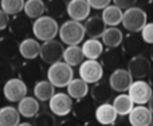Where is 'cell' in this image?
<instances>
[{
  "instance_id": "obj_1",
  "label": "cell",
  "mask_w": 153,
  "mask_h": 126,
  "mask_svg": "<svg viewBox=\"0 0 153 126\" xmlns=\"http://www.w3.org/2000/svg\"><path fill=\"white\" fill-rule=\"evenodd\" d=\"M32 34L36 38V40H42L43 43L55 40L56 35H59V24L55 19L45 15L42 18L34 20V23H32Z\"/></svg>"
},
{
  "instance_id": "obj_2",
  "label": "cell",
  "mask_w": 153,
  "mask_h": 126,
  "mask_svg": "<svg viewBox=\"0 0 153 126\" xmlns=\"http://www.w3.org/2000/svg\"><path fill=\"white\" fill-rule=\"evenodd\" d=\"M73 79H74L73 67L66 64L63 61L51 64L47 70V81L54 87H59V89L67 87Z\"/></svg>"
},
{
  "instance_id": "obj_3",
  "label": "cell",
  "mask_w": 153,
  "mask_h": 126,
  "mask_svg": "<svg viewBox=\"0 0 153 126\" xmlns=\"http://www.w3.org/2000/svg\"><path fill=\"white\" fill-rule=\"evenodd\" d=\"M146 23H148V15L141 7H133L124 11L121 24L126 31H129V34H140Z\"/></svg>"
},
{
  "instance_id": "obj_4",
  "label": "cell",
  "mask_w": 153,
  "mask_h": 126,
  "mask_svg": "<svg viewBox=\"0 0 153 126\" xmlns=\"http://www.w3.org/2000/svg\"><path fill=\"white\" fill-rule=\"evenodd\" d=\"M85 27L82 23L74 20H66L59 27V38L62 43L69 46H78L85 39Z\"/></svg>"
},
{
  "instance_id": "obj_5",
  "label": "cell",
  "mask_w": 153,
  "mask_h": 126,
  "mask_svg": "<svg viewBox=\"0 0 153 126\" xmlns=\"http://www.w3.org/2000/svg\"><path fill=\"white\" fill-rule=\"evenodd\" d=\"M128 95L137 106H145L153 97V89L145 81H133L128 90Z\"/></svg>"
},
{
  "instance_id": "obj_6",
  "label": "cell",
  "mask_w": 153,
  "mask_h": 126,
  "mask_svg": "<svg viewBox=\"0 0 153 126\" xmlns=\"http://www.w3.org/2000/svg\"><path fill=\"white\" fill-rule=\"evenodd\" d=\"M103 67L98 61H85L79 66V78L87 84H95L102 79Z\"/></svg>"
},
{
  "instance_id": "obj_7",
  "label": "cell",
  "mask_w": 153,
  "mask_h": 126,
  "mask_svg": "<svg viewBox=\"0 0 153 126\" xmlns=\"http://www.w3.org/2000/svg\"><path fill=\"white\" fill-rule=\"evenodd\" d=\"M65 48L61 42L58 40H50V42H45L40 44V59L47 64H54L58 63L63 59Z\"/></svg>"
},
{
  "instance_id": "obj_8",
  "label": "cell",
  "mask_w": 153,
  "mask_h": 126,
  "mask_svg": "<svg viewBox=\"0 0 153 126\" xmlns=\"http://www.w3.org/2000/svg\"><path fill=\"white\" fill-rule=\"evenodd\" d=\"M128 71L136 81H144V78L149 76L152 71V62L145 55H138L130 58L128 62Z\"/></svg>"
},
{
  "instance_id": "obj_9",
  "label": "cell",
  "mask_w": 153,
  "mask_h": 126,
  "mask_svg": "<svg viewBox=\"0 0 153 126\" xmlns=\"http://www.w3.org/2000/svg\"><path fill=\"white\" fill-rule=\"evenodd\" d=\"M27 84L22 78H12L3 86V94L10 102H20L27 97Z\"/></svg>"
},
{
  "instance_id": "obj_10",
  "label": "cell",
  "mask_w": 153,
  "mask_h": 126,
  "mask_svg": "<svg viewBox=\"0 0 153 126\" xmlns=\"http://www.w3.org/2000/svg\"><path fill=\"white\" fill-rule=\"evenodd\" d=\"M73 99L67 95V93H55L54 97L48 101V107L54 116L66 117L73 110Z\"/></svg>"
},
{
  "instance_id": "obj_11",
  "label": "cell",
  "mask_w": 153,
  "mask_h": 126,
  "mask_svg": "<svg viewBox=\"0 0 153 126\" xmlns=\"http://www.w3.org/2000/svg\"><path fill=\"white\" fill-rule=\"evenodd\" d=\"M108 82L114 93L122 94V93L129 90L130 84L133 83V78L129 74L128 68H118V70L113 71V73L110 74Z\"/></svg>"
},
{
  "instance_id": "obj_12",
  "label": "cell",
  "mask_w": 153,
  "mask_h": 126,
  "mask_svg": "<svg viewBox=\"0 0 153 126\" xmlns=\"http://www.w3.org/2000/svg\"><path fill=\"white\" fill-rule=\"evenodd\" d=\"M10 31L12 34V38L18 39H28L30 34L32 32V24L30 23V19L27 16H13L10 20Z\"/></svg>"
},
{
  "instance_id": "obj_13",
  "label": "cell",
  "mask_w": 153,
  "mask_h": 126,
  "mask_svg": "<svg viewBox=\"0 0 153 126\" xmlns=\"http://www.w3.org/2000/svg\"><path fill=\"white\" fill-rule=\"evenodd\" d=\"M101 64L103 68L109 71H116L118 68H124L125 64V54L120 48H108L103 51L101 56Z\"/></svg>"
},
{
  "instance_id": "obj_14",
  "label": "cell",
  "mask_w": 153,
  "mask_h": 126,
  "mask_svg": "<svg viewBox=\"0 0 153 126\" xmlns=\"http://www.w3.org/2000/svg\"><path fill=\"white\" fill-rule=\"evenodd\" d=\"M73 116L76 121L79 122H89L94 119V114H95V106L93 99H79L73 105V110H71Z\"/></svg>"
},
{
  "instance_id": "obj_15",
  "label": "cell",
  "mask_w": 153,
  "mask_h": 126,
  "mask_svg": "<svg viewBox=\"0 0 153 126\" xmlns=\"http://www.w3.org/2000/svg\"><path fill=\"white\" fill-rule=\"evenodd\" d=\"M122 53L125 55H129L130 58L143 55V51L145 50V43L140 34H128L122 40Z\"/></svg>"
},
{
  "instance_id": "obj_16",
  "label": "cell",
  "mask_w": 153,
  "mask_h": 126,
  "mask_svg": "<svg viewBox=\"0 0 153 126\" xmlns=\"http://www.w3.org/2000/svg\"><path fill=\"white\" fill-rule=\"evenodd\" d=\"M90 7L89 0H70L67 3V15L70 20L74 21H83L87 20V16L90 15Z\"/></svg>"
},
{
  "instance_id": "obj_17",
  "label": "cell",
  "mask_w": 153,
  "mask_h": 126,
  "mask_svg": "<svg viewBox=\"0 0 153 126\" xmlns=\"http://www.w3.org/2000/svg\"><path fill=\"white\" fill-rule=\"evenodd\" d=\"M91 99L94 103L98 105H103V103H110L111 99H114V91L110 87L109 82L106 81H100L98 83L93 84L91 90Z\"/></svg>"
},
{
  "instance_id": "obj_18",
  "label": "cell",
  "mask_w": 153,
  "mask_h": 126,
  "mask_svg": "<svg viewBox=\"0 0 153 126\" xmlns=\"http://www.w3.org/2000/svg\"><path fill=\"white\" fill-rule=\"evenodd\" d=\"M19 55V42L12 36L0 38V61L12 62Z\"/></svg>"
},
{
  "instance_id": "obj_19",
  "label": "cell",
  "mask_w": 153,
  "mask_h": 126,
  "mask_svg": "<svg viewBox=\"0 0 153 126\" xmlns=\"http://www.w3.org/2000/svg\"><path fill=\"white\" fill-rule=\"evenodd\" d=\"M130 126H151L153 122V114L146 106H134L128 116Z\"/></svg>"
},
{
  "instance_id": "obj_20",
  "label": "cell",
  "mask_w": 153,
  "mask_h": 126,
  "mask_svg": "<svg viewBox=\"0 0 153 126\" xmlns=\"http://www.w3.org/2000/svg\"><path fill=\"white\" fill-rule=\"evenodd\" d=\"M117 116L116 110H114L111 103H103V105H98L95 107V114L94 119L102 126H110L117 122Z\"/></svg>"
},
{
  "instance_id": "obj_21",
  "label": "cell",
  "mask_w": 153,
  "mask_h": 126,
  "mask_svg": "<svg viewBox=\"0 0 153 126\" xmlns=\"http://www.w3.org/2000/svg\"><path fill=\"white\" fill-rule=\"evenodd\" d=\"M85 27V34L90 38V39H98V38H102L103 32L106 31V24L103 23L102 18L101 16H91V18H87V20L83 24Z\"/></svg>"
},
{
  "instance_id": "obj_22",
  "label": "cell",
  "mask_w": 153,
  "mask_h": 126,
  "mask_svg": "<svg viewBox=\"0 0 153 126\" xmlns=\"http://www.w3.org/2000/svg\"><path fill=\"white\" fill-rule=\"evenodd\" d=\"M19 54L26 61H35L40 54V44L36 39L28 38L19 43Z\"/></svg>"
},
{
  "instance_id": "obj_23",
  "label": "cell",
  "mask_w": 153,
  "mask_h": 126,
  "mask_svg": "<svg viewBox=\"0 0 153 126\" xmlns=\"http://www.w3.org/2000/svg\"><path fill=\"white\" fill-rule=\"evenodd\" d=\"M20 75L23 78L24 82H36L42 81L43 76V68L39 63H36L35 61H28L27 63H24L20 68Z\"/></svg>"
},
{
  "instance_id": "obj_24",
  "label": "cell",
  "mask_w": 153,
  "mask_h": 126,
  "mask_svg": "<svg viewBox=\"0 0 153 126\" xmlns=\"http://www.w3.org/2000/svg\"><path fill=\"white\" fill-rule=\"evenodd\" d=\"M82 53L86 61H98L103 54V44L98 39H87L82 44Z\"/></svg>"
},
{
  "instance_id": "obj_25",
  "label": "cell",
  "mask_w": 153,
  "mask_h": 126,
  "mask_svg": "<svg viewBox=\"0 0 153 126\" xmlns=\"http://www.w3.org/2000/svg\"><path fill=\"white\" fill-rule=\"evenodd\" d=\"M18 111L20 117L24 118H34L40 111L39 101L34 97H26L18 103Z\"/></svg>"
},
{
  "instance_id": "obj_26",
  "label": "cell",
  "mask_w": 153,
  "mask_h": 126,
  "mask_svg": "<svg viewBox=\"0 0 153 126\" xmlns=\"http://www.w3.org/2000/svg\"><path fill=\"white\" fill-rule=\"evenodd\" d=\"M54 94H55V87L47 79H42L34 84V95L39 102H48L54 97Z\"/></svg>"
},
{
  "instance_id": "obj_27",
  "label": "cell",
  "mask_w": 153,
  "mask_h": 126,
  "mask_svg": "<svg viewBox=\"0 0 153 126\" xmlns=\"http://www.w3.org/2000/svg\"><path fill=\"white\" fill-rule=\"evenodd\" d=\"M89 91H90L89 84L82 81L81 78H74L70 82L69 86H67V95H69L71 99H75V101L86 98Z\"/></svg>"
},
{
  "instance_id": "obj_28",
  "label": "cell",
  "mask_w": 153,
  "mask_h": 126,
  "mask_svg": "<svg viewBox=\"0 0 153 126\" xmlns=\"http://www.w3.org/2000/svg\"><path fill=\"white\" fill-rule=\"evenodd\" d=\"M102 44L106 46L108 48H118L122 44L124 40V34L117 27H109L102 35Z\"/></svg>"
},
{
  "instance_id": "obj_29",
  "label": "cell",
  "mask_w": 153,
  "mask_h": 126,
  "mask_svg": "<svg viewBox=\"0 0 153 126\" xmlns=\"http://www.w3.org/2000/svg\"><path fill=\"white\" fill-rule=\"evenodd\" d=\"M111 105H113V107H114V110H116L117 116H120V117L129 116L130 111H132L133 107H134L133 101L129 98V95L124 94V93H122V94H118L117 97H114Z\"/></svg>"
},
{
  "instance_id": "obj_30",
  "label": "cell",
  "mask_w": 153,
  "mask_h": 126,
  "mask_svg": "<svg viewBox=\"0 0 153 126\" xmlns=\"http://www.w3.org/2000/svg\"><path fill=\"white\" fill-rule=\"evenodd\" d=\"M122 16H124V11H121L117 5L110 4L102 11L101 18L106 27H117L120 23H122Z\"/></svg>"
},
{
  "instance_id": "obj_31",
  "label": "cell",
  "mask_w": 153,
  "mask_h": 126,
  "mask_svg": "<svg viewBox=\"0 0 153 126\" xmlns=\"http://www.w3.org/2000/svg\"><path fill=\"white\" fill-rule=\"evenodd\" d=\"M20 124V114L13 106L0 107V126H18Z\"/></svg>"
},
{
  "instance_id": "obj_32",
  "label": "cell",
  "mask_w": 153,
  "mask_h": 126,
  "mask_svg": "<svg viewBox=\"0 0 153 126\" xmlns=\"http://www.w3.org/2000/svg\"><path fill=\"white\" fill-rule=\"evenodd\" d=\"M23 11L24 16H27L28 19H32V20H36V19L45 16V1H42V0H27V1H24Z\"/></svg>"
},
{
  "instance_id": "obj_33",
  "label": "cell",
  "mask_w": 153,
  "mask_h": 126,
  "mask_svg": "<svg viewBox=\"0 0 153 126\" xmlns=\"http://www.w3.org/2000/svg\"><path fill=\"white\" fill-rule=\"evenodd\" d=\"M45 7L47 16L55 19V20L63 18L67 13V3L63 0H47L45 1Z\"/></svg>"
},
{
  "instance_id": "obj_34",
  "label": "cell",
  "mask_w": 153,
  "mask_h": 126,
  "mask_svg": "<svg viewBox=\"0 0 153 126\" xmlns=\"http://www.w3.org/2000/svg\"><path fill=\"white\" fill-rule=\"evenodd\" d=\"M63 62L69 64L70 67L81 66L85 62V56L82 53V48L79 46H69L65 48L63 53Z\"/></svg>"
},
{
  "instance_id": "obj_35",
  "label": "cell",
  "mask_w": 153,
  "mask_h": 126,
  "mask_svg": "<svg viewBox=\"0 0 153 126\" xmlns=\"http://www.w3.org/2000/svg\"><path fill=\"white\" fill-rule=\"evenodd\" d=\"M0 5H1L0 10L4 11L8 16H18L24 10L23 0H3Z\"/></svg>"
},
{
  "instance_id": "obj_36",
  "label": "cell",
  "mask_w": 153,
  "mask_h": 126,
  "mask_svg": "<svg viewBox=\"0 0 153 126\" xmlns=\"http://www.w3.org/2000/svg\"><path fill=\"white\" fill-rule=\"evenodd\" d=\"M34 126H58L56 124V118L51 111H39L36 116L34 117Z\"/></svg>"
},
{
  "instance_id": "obj_37",
  "label": "cell",
  "mask_w": 153,
  "mask_h": 126,
  "mask_svg": "<svg viewBox=\"0 0 153 126\" xmlns=\"http://www.w3.org/2000/svg\"><path fill=\"white\" fill-rule=\"evenodd\" d=\"M15 66L12 64V62H5V61H0V84L4 86L10 79L15 78Z\"/></svg>"
},
{
  "instance_id": "obj_38",
  "label": "cell",
  "mask_w": 153,
  "mask_h": 126,
  "mask_svg": "<svg viewBox=\"0 0 153 126\" xmlns=\"http://www.w3.org/2000/svg\"><path fill=\"white\" fill-rule=\"evenodd\" d=\"M140 34L145 44H153V23H146Z\"/></svg>"
},
{
  "instance_id": "obj_39",
  "label": "cell",
  "mask_w": 153,
  "mask_h": 126,
  "mask_svg": "<svg viewBox=\"0 0 153 126\" xmlns=\"http://www.w3.org/2000/svg\"><path fill=\"white\" fill-rule=\"evenodd\" d=\"M114 5H117V7L120 8V10H130V8L133 7H137V1H134V0H116L114 1Z\"/></svg>"
},
{
  "instance_id": "obj_40",
  "label": "cell",
  "mask_w": 153,
  "mask_h": 126,
  "mask_svg": "<svg viewBox=\"0 0 153 126\" xmlns=\"http://www.w3.org/2000/svg\"><path fill=\"white\" fill-rule=\"evenodd\" d=\"M89 4L94 10H105L110 5V0H89Z\"/></svg>"
},
{
  "instance_id": "obj_41",
  "label": "cell",
  "mask_w": 153,
  "mask_h": 126,
  "mask_svg": "<svg viewBox=\"0 0 153 126\" xmlns=\"http://www.w3.org/2000/svg\"><path fill=\"white\" fill-rule=\"evenodd\" d=\"M10 16L4 12V11L0 10V31H4L8 26H10Z\"/></svg>"
},
{
  "instance_id": "obj_42",
  "label": "cell",
  "mask_w": 153,
  "mask_h": 126,
  "mask_svg": "<svg viewBox=\"0 0 153 126\" xmlns=\"http://www.w3.org/2000/svg\"><path fill=\"white\" fill-rule=\"evenodd\" d=\"M58 126H82V125L75 118H67V119H63Z\"/></svg>"
},
{
  "instance_id": "obj_43",
  "label": "cell",
  "mask_w": 153,
  "mask_h": 126,
  "mask_svg": "<svg viewBox=\"0 0 153 126\" xmlns=\"http://www.w3.org/2000/svg\"><path fill=\"white\" fill-rule=\"evenodd\" d=\"M82 126H102V125H100L97 121H89V122H85Z\"/></svg>"
},
{
  "instance_id": "obj_44",
  "label": "cell",
  "mask_w": 153,
  "mask_h": 126,
  "mask_svg": "<svg viewBox=\"0 0 153 126\" xmlns=\"http://www.w3.org/2000/svg\"><path fill=\"white\" fill-rule=\"evenodd\" d=\"M148 83L151 84V87L153 89V68H152V71H151V74H149V76H148Z\"/></svg>"
},
{
  "instance_id": "obj_45",
  "label": "cell",
  "mask_w": 153,
  "mask_h": 126,
  "mask_svg": "<svg viewBox=\"0 0 153 126\" xmlns=\"http://www.w3.org/2000/svg\"><path fill=\"white\" fill-rule=\"evenodd\" d=\"M148 107H149V110H151L152 114H153V97L151 98V101L148 102Z\"/></svg>"
},
{
  "instance_id": "obj_46",
  "label": "cell",
  "mask_w": 153,
  "mask_h": 126,
  "mask_svg": "<svg viewBox=\"0 0 153 126\" xmlns=\"http://www.w3.org/2000/svg\"><path fill=\"white\" fill-rule=\"evenodd\" d=\"M18 126H34V125L30 124V122H23V124H19Z\"/></svg>"
},
{
  "instance_id": "obj_47",
  "label": "cell",
  "mask_w": 153,
  "mask_h": 126,
  "mask_svg": "<svg viewBox=\"0 0 153 126\" xmlns=\"http://www.w3.org/2000/svg\"><path fill=\"white\" fill-rule=\"evenodd\" d=\"M110 126H126V125H124V124H117V122H116V124H113V125H110Z\"/></svg>"
},
{
  "instance_id": "obj_48",
  "label": "cell",
  "mask_w": 153,
  "mask_h": 126,
  "mask_svg": "<svg viewBox=\"0 0 153 126\" xmlns=\"http://www.w3.org/2000/svg\"><path fill=\"white\" fill-rule=\"evenodd\" d=\"M151 62L153 63V47H152V50H151Z\"/></svg>"
},
{
  "instance_id": "obj_49",
  "label": "cell",
  "mask_w": 153,
  "mask_h": 126,
  "mask_svg": "<svg viewBox=\"0 0 153 126\" xmlns=\"http://www.w3.org/2000/svg\"><path fill=\"white\" fill-rule=\"evenodd\" d=\"M151 126H153V122H152V125H151Z\"/></svg>"
}]
</instances>
